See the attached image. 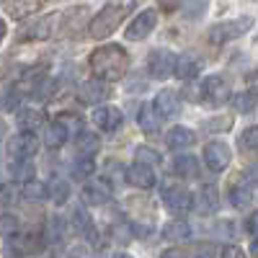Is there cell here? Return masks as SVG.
Returning <instances> with one entry per match:
<instances>
[{"mask_svg": "<svg viewBox=\"0 0 258 258\" xmlns=\"http://www.w3.org/2000/svg\"><path fill=\"white\" fill-rule=\"evenodd\" d=\"M88 64H91V70H93L96 78H101L106 83H116L129 70V54L119 44H103V47L91 52Z\"/></svg>", "mask_w": 258, "mask_h": 258, "instance_id": "obj_1", "label": "cell"}, {"mask_svg": "<svg viewBox=\"0 0 258 258\" xmlns=\"http://www.w3.org/2000/svg\"><path fill=\"white\" fill-rule=\"evenodd\" d=\"M135 6H137V0H109V3L98 11V16L91 18V26H88L91 36H93V39L111 36V34L119 29L121 21L135 11Z\"/></svg>", "mask_w": 258, "mask_h": 258, "instance_id": "obj_2", "label": "cell"}, {"mask_svg": "<svg viewBox=\"0 0 258 258\" xmlns=\"http://www.w3.org/2000/svg\"><path fill=\"white\" fill-rule=\"evenodd\" d=\"M44 235L39 230H24V232H13L8 238V250L13 258H26V255H34V253H41L44 250Z\"/></svg>", "mask_w": 258, "mask_h": 258, "instance_id": "obj_3", "label": "cell"}, {"mask_svg": "<svg viewBox=\"0 0 258 258\" xmlns=\"http://www.w3.org/2000/svg\"><path fill=\"white\" fill-rule=\"evenodd\" d=\"M62 24H59V36L64 39H80L83 31L91 26V8L88 6H78L62 13Z\"/></svg>", "mask_w": 258, "mask_h": 258, "instance_id": "obj_4", "label": "cell"}, {"mask_svg": "<svg viewBox=\"0 0 258 258\" xmlns=\"http://www.w3.org/2000/svg\"><path fill=\"white\" fill-rule=\"evenodd\" d=\"M250 26H253V18H250V16H243V18H235V21H222V24H214L207 36H209L212 44H225V41H232V39L243 36Z\"/></svg>", "mask_w": 258, "mask_h": 258, "instance_id": "obj_5", "label": "cell"}, {"mask_svg": "<svg viewBox=\"0 0 258 258\" xmlns=\"http://www.w3.org/2000/svg\"><path fill=\"white\" fill-rule=\"evenodd\" d=\"M54 26H57V13H47L31 24H24L18 29L16 39L18 41H47L52 34H54Z\"/></svg>", "mask_w": 258, "mask_h": 258, "instance_id": "obj_6", "label": "cell"}, {"mask_svg": "<svg viewBox=\"0 0 258 258\" xmlns=\"http://www.w3.org/2000/svg\"><path fill=\"white\" fill-rule=\"evenodd\" d=\"M176 54L173 52H168V49H153L147 57V73L150 78H155V80H165L176 73Z\"/></svg>", "mask_w": 258, "mask_h": 258, "instance_id": "obj_7", "label": "cell"}, {"mask_svg": "<svg viewBox=\"0 0 258 258\" xmlns=\"http://www.w3.org/2000/svg\"><path fill=\"white\" fill-rule=\"evenodd\" d=\"M230 98V85L222 75H209L202 85H199V101L212 103V106H222Z\"/></svg>", "mask_w": 258, "mask_h": 258, "instance_id": "obj_8", "label": "cell"}, {"mask_svg": "<svg viewBox=\"0 0 258 258\" xmlns=\"http://www.w3.org/2000/svg\"><path fill=\"white\" fill-rule=\"evenodd\" d=\"M39 150V142H36V132H18L16 137H11L8 142V160H31Z\"/></svg>", "mask_w": 258, "mask_h": 258, "instance_id": "obj_9", "label": "cell"}, {"mask_svg": "<svg viewBox=\"0 0 258 258\" xmlns=\"http://www.w3.org/2000/svg\"><path fill=\"white\" fill-rule=\"evenodd\" d=\"M160 197H163L165 209L178 214V217H181V214H186V212H191V207H194V197L183 186H165Z\"/></svg>", "mask_w": 258, "mask_h": 258, "instance_id": "obj_10", "label": "cell"}, {"mask_svg": "<svg viewBox=\"0 0 258 258\" xmlns=\"http://www.w3.org/2000/svg\"><path fill=\"white\" fill-rule=\"evenodd\" d=\"M114 199V188L109 181H88L83 186V202L88 207H103Z\"/></svg>", "mask_w": 258, "mask_h": 258, "instance_id": "obj_11", "label": "cell"}, {"mask_svg": "<svg viewBox=\"0 0 258 258\" xmlns=\"http://www.w3.org/2000/svg\"><path fill=\"white\" fill-rule=\"evenodd\" d=\"M230 160H232V153L225 142H209L204 147V163H207L209 170H214V173H222L230 165Z\"/></svg>", "mask_w": 258, "mask_h": 258, "instance_id": "obj_12", "label": "cell"}, {"mask_svg": "<svg viewBox=\"0 0 258 258\" xmlns=\"http://www.w3.org/2000/svg\"><path fill=\"white\" fill-rule=\"evenodd\" d=\"M155 26H158V13L155 11H142L132 24L126 26V39L129 41H137V39H145V36H150L155 31Z\"/></svg>", "mask_w": 258, "mask_h": 258, "instance_id": "obj_13", "label": "cell"}, {"mask_svg": "<svg viewBox=\"0 0 258 258\" xmlns=\"http://www.w3.org/2000/svg\"><path fill=\"white\" fill-rule=\"evenodd\" d=\"M111 96V91H109V85H106V80H85V83H80L78 85V98L83 101V103H91V106H96V103H101V101H106Z\"/></svg>", "mask_w": 258, "mask_h": 258, "instance_id": "obj_14", "label": "cell"}, {"mask_svg": "<svg viewBox=\"0 0 258 258\" xmlns=\"http://www.w3.org/2000/svg\"><path fill=\"white\" fill-rule=\"evenodd\" d=\"M126 183L135 186V188H153L155 186V173H153V165H145V163H135L126 168L124 173Z\"/></svg>", "mask_w": 258, "mask_h": 258, "instance_id": "obj_15", "label": "cell"}, {"mask_svg": "<svg viewBox=\"0 0 258 258\" xmlns=\"http://www.w3.org/2000/svg\"><path fill=\"white\" fill-rule=\"evenodd\" d=\"M121 121H124V116L116 106H98L93 111V124L98 129H103V132H116L121 126Z\"/></svg>", "mask_w": 258, "mask_h": 258, "instance_id": "obj_16", "label": "cell"}, {"mask_svg": "<svg viewBox=\"0 0 258 258\" xmlns=\"http://www.w3.org/2000/svg\"><path fill=\"white\" fill-rule=\"evenodd\" d=\"M137 124L145 135H155L160 126V111L155 109V103H142V109L137 114Z\"/></svg>", "mask_w": 258, "mask_h": 258, "instance_id": "obj_17", "label": "cell"}, {"mask_svg": "<svg viewBox=\"0 0 258 258\" xmlns=\"http://www.w3.org/2000/svg\"><path fill=\"white\" fill-rule=\"evenodd\" d=\"M202 73V59L197 57V54H181L178 59H176V75L181 78V80H194Z\"/></svg>", "mask_w": 258, "mask_h": 258, "instance_id": "obj_18", "label": "cell"}, {"mask_svg": "<svg viewBox=\"0 0 258 258\" xmlns=\"http://www.w3.org/2000/svg\"><path fill=\"white\" fill-rule=\"evenodd\" d=\"M155 109L160 111V116H176L178 111H181V98H178V93H173V91H160L158 96H155Z\"/></svg>", "mask_w": 258, "mask_h": 258, "instance_id": "obj_19", "label": "cell"}, {"mask_svg": "<svg viewBox=\"0 0 258 258\" xmlns=\"http://www.w3.org/2000/svg\"><path fill=\"white\" fill-rule=\"evenodd\" d=\"M73 227H75V232L78 235H83L85 240H98V235H96V225H93V220H91V214L85 212V209H75L73 212Z\"/></svg>", "mask_w": 258, "mask_h": 258, "instance_id": "obj_20", "label": "cell"}, {"mask_svg": "<svg viewBox=\"0 0 258 258\" xmlns=\"http://www.w3.org/2000/svg\"><path fill=\"white\" fill-rule=\"evenodd\" d=\"M220 207V194H217V186H204L197 197V212L199 214H214Z\"/></svg>", "mask_w": 258, "mask_h": 258, "instance_id": "obj_21", "label": "cell"}, {"mask_svg": "<svg viewBox=\"0 0 258 258\" xmlns=\"http://www.w3.org/2000/svg\"><path fill=\"white\" fill-rule=\"evenodd\" d=\"M163 238L170 240V243H183L191 238V227L186 220H170L165 227H163Z\"/></svg>", "mask_w": 258, "mask_h": 258, "instance_id": "obj_22", "label": "cell"}, {"mask_svg": "<svg viewBox=\"0 0 258 258\" xmlns=\"http://www.w3.org/2000/svg\"><path fill=\"white\" fill-rule=\"evenodd\" d=\"M18 126H21V132H36L39 126H44V111L41 109L18 111Z\"/></svg>", "mask_w": 258, "mask_h": 258, "instance_id": "obj_23", "label": "cell"}, {"mask_svg": "<svg viewBox=\"0 0 258 258\" xmlns=\"http://www.w3.org/2000/svg\"><path fill=\"white\" fill-rule=\"evenodd\" d=\"M194 142H197V135H194L191 129H186V126H173L168 132V147H173V150H186Z\"/></svg>", "mask_w": 258, "mask_h": 258, "instance_id": "obj_24", "label": "cell"}, {"mask_svg": "<svg viewBox=\"0 0 258 258\" xmlns=\"http://www.w3.org/2000/svg\"><path fill=\"white\" fill-rule=\"evenodd\" d=\"M173 173L181 178H197L199 176V160L191 155H178L173 160Z\"/></svg>", "mask_w": 258, "mask_h": 258, "instance_id": "obj_25", "label": "cell"}, {"mask_svg": "<svg viewBox=\"0 0 258 258\" xmlns=\"http://www.w3.org/2000/svg\"><path fill=\"white\" fill-rule=\"evenodd\" d=\"M230 202H232L235 209H248L250 202H253V188H250V183L232 186V188H230Z\"/></svg>", "mask_w": 258, "mask_h": 258, "instance_id": "obj_26", "label": "cell"}, {"mask_svg": "<svg viewBox=\"0 0 258 258\" xmlns=\"http://www.w3.org/2000/svg\"><path fill=\"white\" fill-rule=\"evenodd\" d=\"M75 147H78V153H80V155L93 158V155L98 153V147H101L98 135H93V132H78V137H75Z\"/></svg>", "mask_w": 258, "mask_h": 258, "instance_id": "obj_27", "label": "cell"}, {"mask_svg": "<svg viewBox=\"0 0 258 258\" xmlns=\"http://www.w3.org/2000/svg\"><path fill=\"white\" fill-rule=\"evenodd\" d=\"M64 140H68V126H64V124L57 119L54 124H49V126H47L44 142H47V147L57 150V147H62V145H64Z\"/></svg>", "mask_w": 258, "mask_h": 258, "instance_id": "obj_28", "label": "cell"}, {"mask_svg": "<svg viewBox=\"0 0 258 258\" xmlns=\"http://www.w3.org/2000/svg\"><path fill=\"white\" fill-rule=\"evenodd\" d=\"M21 194H24V199L26 202H44L47 197H49V188L41 183V181H34V178H29L26 181V186L21 188Z\"/></svg>", "mask_w": 258, "mask_h": 258, "instance_id": "obj_29", "label": "cell"}, {"mask_svg": "<svg viewBox=\"0 0 258 258\" xmlns=\"http://www.w3.org/2000/svg\"><path fill=\"white\" fill-rule=\"evenodd\" d=\"M49 199L54 202V204H64L70 199V186H68V181H62V178H52L49 181Z\"/></svg>", "mask_w": 258, "mask_h": 258, "instance_id": "obj_30", "label": "cell"}, {"mask_svg": "<svg viewBox=\"0 0 258 258\" xmlns=\"http://www.w3.org/2000/svg\"><path fill=\"white\" fill-rule=\"evenodd\" d=\"M232 106L238 114H250L255 109V93L253 91H243L238 96H232Z\"/></svg>", "mask_w": 258, "mask_h": 258, "instance_id": "obj_31", "label": "cell"}, {"mask_svg": "<svg viewBox=\"0 0 258 258\" xmlns=\"http://www.w3.org/2000/svg\"><path fill=\"white\" fill-rule=\"evenodd\" d=\"M96 170V163H93V158H88V155H80V160H75V165H73V178L75 181H85L91 173Z\"/></svg>", "mask_w": 258, "mask_h": 258, "instance_id": "obj_32", "label": "cell"}, {"mask_svg": "<svg viewBox=\"0 0 258 258\" xmlns=\"http://www.w3.org/2000/svg\"><path fill=\"white\" fill-rule=\"evenodd\" d=\"M240 150H258V126H248L238 140Z\"/></svg>", "mask_w": 258, "mask_h": 258, "instance_id": "obj_33", "label": "cell"}, {"mask_svg": "<svg viewBox=\"0 0 258 258\" xmlns=\"http://www.w3.org/2000/svg\"><path fill=\"white\" fill-rule=\"evenodd\" d=\"M137 163H145V165H158L160 163V155L155 153V150H150V147H137V153H135Z\"/></svg>", "mask_w": 258, "mask_h": 258, "instance_id": "obj_34", "label": "cell"}, {"mask_svg": "<svg viewBox=\"0 0 258 258\" xmlns=\"http://www.w3.org/2000/svg\"><path fill=\"white\" fill-rule=\"evenodd\" d=\"M183 6V13H186V18H199L202 13H204V0H186V3H181Z\"/></svg>", "mask_w": 258, "mask_h": 258, "instance_id": "obj_35", "label": "cell"}, {"mask_svg": "<svg viewBox=\"0 0 258 258\" xmlns=\"http://www.w3.org/2000/svg\"><path fill=\"white\" fill-rule=\"evenodd\" d=\"M230 126H232V116H217V119H209L207 121L209 132H227Z\"/></svg>", "mask_w": 258, "mask_h": 258, "instance_id": "obj_36", "label": "cell"}, {"mask_svg": "<svg viewBox=\"0 0 258 258\" xmlns=\"http://www.w3.org/2000/svg\"><path fill=\"white\" fill-rule=\"evenodd\" d=\"M11 170H13L16 178H31V163L29 160H13Z\"/></svg>", "mask_w": 258, "mask_h": 258, "instance_id": "obj_37", "label": "cell"}, {"mask_svg": "<svg viewBox=\"0 0 258 258\" xmlns=\"http://www.w3.org/2000/svg\"><path fill=\"white\" fill-rule=\"evenodd\" d=\"M57 119L68 126V129H78V132H83V119H80L78 114H70V111H68V114H62V116H57Z\"/></svg>", "mask_w": 258, "mask_h": 258, "instance_id": "obj_38", "label": "cell"}, {"mask_svg": "<svg viewBox=\"0 0 258 258\" xmlns=\"http://www.w3.org/2000/svg\"><path fill=\"white\" fill-rule=\"evenodd\" d=\"M49 238L52 240H62L64 238V222L59 217H52L49 220Z\"/></svg>", "mask_w": 258, "mask_h": 258, "instance_id": "obj_39", "label": "cell"}, {"mask_svg": "<svg viewBox=\"0 0 258 258\" xmlns=\"http://www.w3.org/2000/svg\"><path fill=\"white\" fill-rule=\"evenodd\" d=\"M16 230H18L16 217H11V214H6V217H0V232H3V235H13Z\"/></svg>", "mask_w": 258, "mask_h": 258, "instance_id": "obj_40", "label": "cell"}, {"mask_svg": "<svg viewBox=\"0 0 258 258\" xmlns=\"http://www.w3.org/2000/svg\"><path fill=\"white\" fill-rule=\"evenodd\" d=\"M220 258H245V253L238 245H227V248H222V255Z\"/></svg>", "mask_w": 258, "mask_h": 258, "instance_id": "obj_41", "label": "cell"}, {"mask_svg": "<svg viewBox=\"0 0 258 258\" xmlns=\"http://www.w3.org/2000/svg\"><path fill=\"white\" fill-rule=\"evenodd\" d=\"M181 3H183V0H158L160 11H165V13H168V11H176V8H178Z\"/></svg>", "mask_w": 258, "mask_h": 258, "instance_id": "obj_42", "label": "cell"}, {"mask_svg": "<svg viewBox=\"0 0 258 258\" xmlns=\"http://www.w3.org/2000/svg\"><path fill=\"white\" fill-rule=\"evenodd\" d=\"M160 258H188V253L181 250V248H168V250H163Z\"/></svg>", "mask_w": 258, "mask_h": 258, "instance_id": "obj_43", "label": "cell"}, {"mask_svg": "<svg viewBox=\"0 0 258 258\" xmlns=\"http://www.w3.org/2000/svg\"><path fill=\"white\" fill-rule=\"evenodd\" d=\"M68 258H91V250L80 245V248H73V250L68 253Z\"/></svg>", "mask_w": 258, "mask_h": 258, "instance_id": "obj_44", "label": "cell"}, {"mask_svg": "<svg viewBox=\"0 0 258 258\" xmlns=\"http://www.w3.org/2000/svg\"><path fill=\"white\" fill-rule=\"evenodd\" d=\"M248 230H250L253 235H258V212H253V214H250V220H248Z\"/></svg>", "mask_w": 258, "mask_h": 258, "instance_id": "obj_45", "label": "cell"}, {"mask_svg": "<svg viewBox=\"0 0 258 258\" xmlns=\"http://www.w3.org/2000/svg\"><path fill=\"white\" fill-rule=\"evenodd\" d=\"M248 85H250V91H253V93H258V70L248 75Z\"/></svg>", "mask_w": 258, "mask_h": 258, "instance_id": "obj_46", "label": "cell"}, {"mask_svg": "<svg viewBox=\"0 0 258 258\" xmlns=\"http://www.w3.org/2000/svg\"><path fill=\"white\" fill-rule=\"evenodd\" d=\"M197 250H199V253H197L199 258H212V245H207V243H204V245H199Z\"/></svg>", "mask_w": 258, "mask_h": 258, "instance_id": "obj_47", "label": "cell"}, {"mask_svg": "<svg viewBox=\"0 0 258 258\" xmlns=\"http://www.w3.org/2000/svg\"><path fill=\"white\" fill-rule=\"evenodd\" d=\"M232 230H235V225H232V222H222V225H220V232H225L227 238H232Z\"/></svg>", "mask_w": 258, "mask_h": 258, "instance_id": "obj_48", "label": "cell"}, {"mask_svg": "<svg viewBox=\"0 0 258 258\" xmlns=\"http://www.w3.org/2000/svg\"><path fill=\"white\" fill-rule=\"evenodd\" d=\"M250 255H253V258H258V238L250 243Z\"/></svg>", "mask_w": 258, "mask_h": 258, "instance_id": "obj_49", "label": "cell"}, {"mask_svg": "<svg viewBox=\"0 0 258 258\" xmlns=\"http://www.w3.org/2000/svg\"><path fill=\"white\" fill-rule=\"evenodd\" d=\"M6 31H8L6 29V21H0V44H3V39H6Z\"/></svg>", "mask_w": 258, "mask_h": 258, "instance_id": "obj_50", "label": "cell"}, {"mask_svg": "<svg viewBox=\"0 0 258 258\" xmlns=\"http://www.w3.org/2000/svg\"><path fill=\"white\" fill-rule=\"evenodd\" d=\"M6 129H8V126H6V121L0 119V140H3V135H6Z\"/></svg>", "mask_w": 258, "mask_h": 258, "instance_id": "obj_51", "label": "cell"}, {"mask_svg": "<svg viewBox=\"0 0 258 258\" xmlns=\"http://www.w3.org/2000/svg\"><path fill=\"white\" fill-rule=\"evenodd\" d=\"M114 258H132V255H129V253H116Z\"/></svg>", "mask_w": 258, "mask_h": 258, "instance_id": "obj_52", "label": "cell"}, {"mask_svg": "<svg viewBox=\"0 0 258 258\" xmlns=\"http://www.w3.org/2000/svg\"><path fill=\"white\" fill-rule=\"evenodd\" d=\"M3 3H8V0H3Z\"/></svg>", "mask_w": 258, "mask_h": 258, "instance_id": "obj_53", "label": "cell"}]
</instances>
